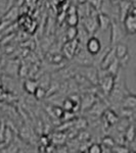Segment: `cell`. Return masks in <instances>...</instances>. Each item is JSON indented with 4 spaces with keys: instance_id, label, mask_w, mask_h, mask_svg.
Here are the masks:
<instances>
[{
    "instance_id": "14",
    "label": "cell",
    "mask_w": 136,
    "mask_h": 153,
    "mask_svg": "<svg viewBox=\"0 0 136 153\" xmlns=\"http://www.w3.org/2000/svg\"><path fill=\"white\" fill-rule=\"evenodd\" d=\"M38 87V82L36 80H33V79H30V80H27L26 82L24 83V90L26 91L29 94H34L35 90Z\"/></svg>"
},
{
    "instance_id": "18",
    "label": "cell",
    "mask_w": 136,
    "mask_h": 153,
    "mask_svg": "<svg viewBox=\"0 0 136 153\" xmlns=\"http://www.w3.org/2000/svg\"><path fill=\"white\" fill-rule=\"evenodd\" d=\"M66 140H67V135L65 134V132H58V133H54L52 138V143L56 145H63Z\"/></svg>"
},
{
    "instance_id": "30",
    "label": "cell",
    "mask_w": 136,
    "mask_h": 153,
    "mask_svg": "<svg viewBox=\"0 0 136 153\" xmlns=\"http://www.w3.org/2000/svg\"><path fill=\"white\" fill-rule=\"evenodd\" d=\"M61 1H67V0H61Z\"/></svg>"
},
{
    "instance_id": "17",
    "label": "cell",
    "mask_w": 136,
    "mask_h": 153,
    "mask_svg": "<svg viewBox=\"0 0 136 153\" xmlns=\"http://www.w3.org/2000/svg\"><path fill=\"white\" fill-rule=\"evenodd\" d=\"M105 70H107L108 75H112L114 76H117L119 74V71L121 70V65H120V62H119L118 59H116L113 63H111V65H108Z\"/></svg>"
},
{
    "instance_id": "27",
    "label": "cell",
    "mask_w": 136,
    "mask_h": 153,
    "mask_svg": "<svg viewBox=\"0 0 136 153\" xmlns=\"http://www.w3.org/2000/svg\"><path fill=\"white\" fill-rule=\"evenodd\" d=\"M63 59H64V55H61L59 53H54V55H52V57H51V61L53 63H61L63 61Z\"/></svg>"
},
{
    "instance_id": "16",
    "label": "cell",
    "mask_w": 136,
    "mask_h": 153,
    "mask_svg": "<svg viewBox=\"0 0 136 153\" xmlns=\"http://www.w3.org/2000/svg\"><path fill=\"white\" fill-rule=\"evenodd\" d=\"M95 100H96V98L93 95H91V94L85 95L82 99V104H81L82 109H88V108L92 107V105L96 102Z\"/></svg>"
},
{
    "instance_id": "3",
    "label": "cell",
    "mask_w": 136,
    "mask_h": 153,
    "mask_svg": "<svg viewBox=\"0 0 136 153\" xmlns=\"http://www.w3.org/2000/svg\"><path fill=\"white\" fill-rule=\"evenodd\" d=\"M115 81H116V76L108 75V74L98 78V85L100 86V89L103 92V94L107 96L108 95V93L112 91V89L115 86Z\"/></svg>"
},
{
    "instance_id": "1",
    "label": "cell",
    "mask_w": 136,
    "mask_h": 153,
    "mask_svg": "<svg viewBox=\"0 0 136 153\" xmlns=\"http://www.w3.org/2000/svg\"><path fill=\"white\" fill-rule=\"evenodd\" d=\"M110 29H111V44H112V46L122 42L123 39L125 38L126 33L123 26L121 25V22H119L118 19H112Z\"/></svg>"
},
{
    "instance_id": "8",
    "label": "cell",
    "mask_w": 136,
    "mask_h": 153,
    "mask_svg": "<svg viewBox=\"0 0 136 153\" xmlns=\"http://www.w3.org/2000/svg\"><path fill=\"white\" fill-rule=\"evenodd\" d=\"M82 27L90 34V35H92V34L97 31V29H98L97 19H96V16H89L84 18L82 22Z\"/></svg>"
},
{
    "instance_id": "2",
    "label": "cell",
    "mask_w": 136,
    "mask_h": 153,
    "mask_svg": "<svg viewBox=\"0 0 136 153\" xmlns=\"http://www.w3.org/2000/svg\"><path fill=\"white\" fill-rule=\"evenodd\" d=\"M93 57H94V56H92L91 54H89L85 48H80V44H79L77 50H76V52L73 56V58H75L76 62L79 63V65H82V66L92 65Z\"/></svg>"
},
{
    "instance_id": "11",
    "label": "cell",
    "mask_w": 136,
    "mask_h": 153,
    "mask_svg": "<svg viewBox=\"0 0 136 153\" xmlns=\"http://www.w3.org/2000/svg\"><path fill=\"white\" fill-rule=\"evenodd\" d=\"M113 47H114V50H115V55H116V57H117V59H121V58L125 57L126 55H128V54L130 53L128 46L126 45V44L122 43V42L117 43L116 45H114Z\"/></svg>"
},
{
    "instance_id": "6",
    "label": "cell",
    "mask_w": 136,
    "mask_h": 153,
    "mask_svg": "<svg viewBox=\"0 0 136 153\" xmlns=\"http://www.w3.org/2000/svg\"><path fill=\"white\" fill-rule=\"evenodd\" d=\"M82 75L87 79L88 82H90L92 85H98V70L91 65L83 66Z\"/></svg>"
},
{
    "instance_id": "15",
    "label": "cell",
    "mask_w": 136,
    "mask_h": 153,
    "mask_svg": "<svg viewBox=\"0 0 136 153\" xmlns=\"http://www.w3.org/2000/svg\"><path fill=\"white\" fill-rule=\"evenodd\" d=\"M123 137H124L125 141H127L128 143L134 141V138H135V127H134V125L130 124L129 126H128L127 129L125 130Z\"/></svg>"
},
{
    "instance_id": "12",
    "label": "cell",
    "mask_w": 136,
    "mask_h": 153,
    "mask_svg": "<svg viewBox=\"0 0 136 153\" xmlns=\"http://www.w3.org/2000/svg\"><path fill=\"white\" fill-rule=\"evenodd\" d=\"M122 108H131V109H135L136 107V96L134 94H126L124 97H123L122 101Z\"/></svg>"
},
{
    "instance_id": "20",
    "label": "cell",
    "mask_w": 136,
    "mask_h": 153,
    "mask_svg": "<svg viewBox=\"0 0 136 153\" xmlns=\"http://www.w3.org/2000/svg\"><path fill=\"white\" fill-rule=\"evenodd\" d=\"M100 145H102V146L112 149V148L116 145V141H115V139H114L113 137H111V136H105V137H103L102 140H101V144Z\"/></svg>"
},
{
    "instance_id": "13",
    "label": "cell",
    "mask_w": 136,
    "mask_h": 153,
    "mask_svg": "<svg viewBox=\"0 0 136 153\" xmlns=\"http://www.w3.org/2000/svg\"><path fill=\"white\" fill-rule=\"evenodd\" d=\"M103 118H105V123L108 126H113L118 124L119 122V117L114 110L112 109H107L103 111Z\"/></svg>"
},
{
    "instance_id": "25",
    "label": "cell",
    "mask_w": 136,
    "mask_h": 153,
    "mask_svg": "<svg viewBox=\"0 0 136 153\" xmlns=\"http://www.w3.org/2000/svg\"><path fill=\"white\" fill-rule=\"evenodd\" d=\"M87 151L89 153H101V146L100 144L97 143H93L87 148Z\"/></svg>"
},
{
    "instance_id": "4",
    "label": "cell",
    "mask_w": 136,
    "mask_h": 153,
    "mask_svg": "<svg viewBox=\"0 0 136 153\" xmlns=\"http://www.w3.org/2000/svg\"><path fill=\"white\" fill-rule=\"evenodd\" d=\"M101 42L97 37L95 36H91L88 38V40L85 43V49L87 50V52L89 54H91L92 56L97 55L98 53L101 51Z\"/></svg>"
},
{
    "instance_id": "10",
    "label": "cell",
    "mask_w": 136,
    "mask_h": 153,
    "mask_svg": "<svg viewBox=\"0 0 136 153\" xmlns=\"http://www.w3.org/2000/svg\"><path fill=\"white\" fill-rule=\"evenodd\" d=\"M96 19H97L98 29H100L101 31H107L108 29H110L111 23H112V18L110 16L100 12L96 16Z\"/></svg>"
},
{
    "instance_id": "29",
    "label": "cell",
    "mask_w": 136,
    "mask_h": 153,
    "mask_svg": "<svg viewBox=\"0 0 136 153\" xmlns=\"http://www.w3.org/2000/svg\"><path fill=\"white\" fill-rule=\"evenodd\" d=\"M41 144L43 145L44 147H46L48 144H50V141H49V139L47 137H45V136H43V137L41 138Z\"/></svg>"
},
{
    "instance_id": "9",
    "label": "cell",
    "mask_w": 136,
    "mask_h": 153,
    "mask_svg": "<svg viewBox=\"0 0 136 153\" xmlns=\"http://www.w3.org/2000/svg\"><path fill=\"white\" fill-rule=\"evenodd\" d=\"M116 59H117V57H116V55H115V50H114V47L112 46L111 48H108L107 50H105V54H103L102 58H101V60L99 62L100 68L105 70V68H107L111 63H113Z\"/></svg>"
},
{
    "instance_id": "24",
    "label": "cell",
    "mask_w": 136,
    "mask_h": 153,
    "mask_svg": "<svg viewBox=\"0 0 136 153\" xmlns=\"http://www.w3.org/2000/svg\"><path fill=\"white\" fill-rule=\"evenodd\" d=\"M33 95L35 96L36 99H38V100L43 99V98L45 97L46 95H47V93H46V89H44V88L40 87V86H38Z\"/></svg>"
},
{
    "instance_id": "22",
    "label": "cell",
    "mask_w": 136,
    "mask_h": 153,
    "mask_svg": "<svg viewBox=\"0 0 136 153\" xmlns=\"http://www.w3.org/2000/svg\"><path fill=\"white\" fill-rule=\"evenodd\" d=\"M37 82H38V86L46 89L50 86V78H49L48 75H43L40 80L37 81Z\"/></svg>"
},
{
    "instance_id": "23",
    "label": "cell",
    "mask_w": 136,
    "mask_h": 153,
    "mask_svg": "<svg viewBox=\"0 0 136 153\" xmlns=\"http://www.w3.org/2000/svg\"><path fill=\"white\" fill-rule=\"evenodd\" d=\"M112 152L114 153H130V149L128 148V146H124L123 144L117 145L112 148Z\"/></svg>"
},
{
    "instance_id": "28",
    "label": "cell",
    "mask_w": 136,
    "mask_h": 153,
    "mask_svg": "<svg viewBox=\"0 0 136 153\" xmlns=\"http://www.w3.org/2000/svg\"><path fill=\"white\" fill-rule=\"evenodd\" d=\"M52 110H53L54 115H55L56 117H61V115H63V113H64V109H63V108H61V107H53Z\"/></svg>"
},
{
    "instance_id": "5",
    "label": "cell",
    "mask_w": 136,
    "mask_h": 153,
    "mask_svg": "<svg viewBox=\"0 0 136 153\" xmlns=\"http://www.w3.org/2000/svg\"><path fill=\"white\" fill-rule=\"evenodd\" d=\"M122 24L126 35H134L136 32V14L128 13L122 21Z\"/></svg>"
},
{
    "instance_id": "21",
    "label": "cell",
    "mask_w": 136,
    "mask_h": 153,
    "mask_svg": "<svg viewBox=\"0 0 136 153\" xmlns=\"http://www.w3.org/2000/svg\"><path fill=\"white\" fill-rule=\"evenodd\" d=\"M79 16L77 13H72V14H68L67 16V24L68 26H72V27H77V25L79 23Z\"/></svg>"
},
{
    "instance_id": "7",
    "label": "cell",
    "mask_w": 136,
    "mask_h": 153,
    "mask_svg": "<svg viewBox=\"0 0 136 153\" xmlns=\"http://www.w3.org/2000/svg\"><path fill=\"white\" fill-rule=\"evenodd\" d=\"M78 46H79V41L77 40V38L74 39V40L67 41L63 47L64 56L68 59H73V56L75 54L76 50H77Z\"/></svg>"
},
{
    "instance_id": "19",
    "label": "cell",
    "mask_w": 136,
    "mask_h": 153,
    "mask_svg": "<svg viewBox=\"0 0 136 153\" xmlns=\"http://www.w3.org/2000/svg\"><path fill=\"white\" fill-rule=\"evenodd\" d=\"M78 35V28L77 27H72L69 26V28L67 29L66 31V37H67V40H74V39L77 38Z\"/></svg>"
},
{
    "instance_id": "26",
    "label": "cell",
    "mask_w": 136,
    "mask_h": 153,
    "mask_svg": "<svg viewBox=\"0 0 136 153\" xmlns=\"http://www.w3.org/2000/svg\"><path fill=\"white\" fill-rule=\"evenodd\" d=\"M76 128L79 130H81V129H85L86 128V126H87V120H85V118H79L78 120V122L76 123Z\"/></svg>"
}]
</instances>
